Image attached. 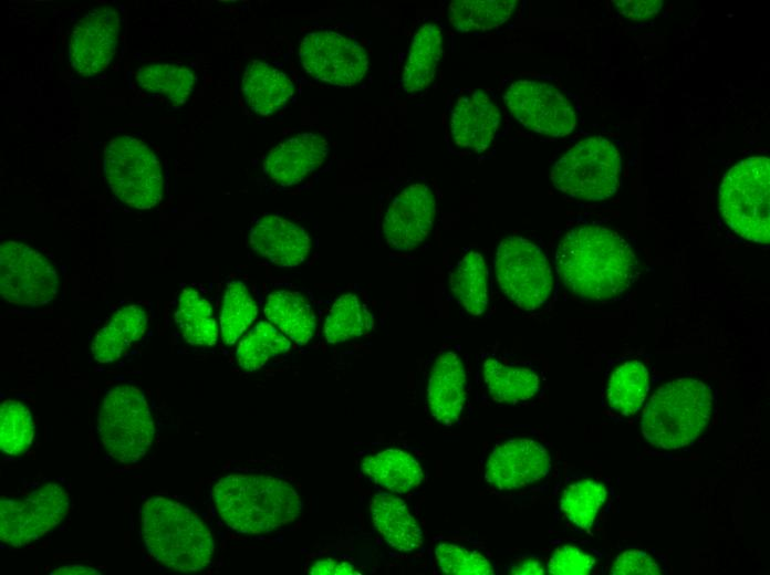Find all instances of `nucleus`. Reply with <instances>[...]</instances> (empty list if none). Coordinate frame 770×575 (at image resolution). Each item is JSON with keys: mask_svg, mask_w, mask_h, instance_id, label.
I'll return each instance as SVG.
<instances>
[{"mask_svg": "<svg viewBox=\"0 0 770 575\" xmlns=\"http://www.w3.org/2000/svg\"><path fill=\"white\" fill-rule=\"evenodd\" d=\"M59 278L54 266L38 250L6 241L0 247V292L4 301L38 306L56 295Z\"/></svg>", "mask_w": 770, "mask_h": 575, "instance_id": "nucleus-10", "label": "nucleus"}, {"mask_svg": "<svg viewBox=\"0 0 770 575\" xmlns=\"http://www.w3.org/2000/svg\"><path fill=\"white\" fill-rule=\"evenodd\" d=\"M617 12L631 20H647L655 17L663 8L662 0H617L612 1Z\"/></svg>", "mask_w": 770, "mask_h": 575, "instance_id": "nucleus-41", "label": "nucleus"}, {"mask_svg": "<svg viewBox=\"0 0 770 575\" xmlns=\"http://www.w3.org/2000/svg\"><path fill=\"white\" fill-rule=\"evenodd\" d=\"M137 82L144 91L180 105L187 101L192 92L196 75L186 66L160 63L139 69Z\"/></svg>", "mask_w": 770, "mask_h": 575, "instance_id": "nucleus-32", "label": "nucleus"}, {"mask_svg": "<svg viewBox=\"0 0 770 575\" xmlns=\"http://www.w3.org/2000/svg\"><path fill=\"white\" fill-rule=\"evenodd\" d=\"M441 52L440 27L436 22L424 23L412 39L402 72V88L407 93L426 88L435 79Z\"/></svg>", "mask_w": 770, "mask_h": 575, "instance_id": "nucleus-25", "label": "nucleus"}, {"mask_svg": "<svg viewBox=\"0 0 770 575\" xmlns=\"http://www.w3.org/2000/svg\"><path fill=\"white\" fill-rule=\"evenodd\" d=\"M97 430L108 454L122 463H135L153 443L155 426L144 394L131 385L106 391L97 417Z\"/></svg>", "mask_w": 770, "mask_h": 575, "instance_id": "nucleus-6", "label": "nucleus"}, {"mask_svg": "<svg viewBox=\"0 0 770 575\" xmlns=\"http://www.w3.org/2000/svg\"><path fill=\"white\" fill-rule=\"evenodd\" d=\"M257 314V304L246 284L241 281L228 282L220 314L222 341L227 345L235 344L256 320Z\"/></svg>", "mask_w": 770, "mask_h": 575, "instance_id": "nucleus-36", "label": "nucleus"}, {"mask_svg": "<svg viewBox=\"0 0 770 575\" xmlns=\"http://www.w3.org/2000/svg\"><path fill=\"white\" fill-rule=\"evenodd\" d=\"M121 17L112 6L91 9L74 25L69 42L72 69L84 76L104 71L112 61L119 36Z\"/></svg>", "mask_w": 770, "mask_h": 575, "instance_id": "nucleus-15", "label": "nucleus"}, {"mask_svg": "<svg viewBox=\"0 0 770 575\" xmlns=\"http://www.w3.org/2000/svg\"><path fill=\"white\" fill-rule=\"evenodd\" d=\"M516 7L514 0H454L447 13L450 24L459 32L488 31L507 22Z\"/></svg>", "mask_w": 770, "mask_h": 575, "instance_id": "nucleus-30", "label": "nucleus"}, {"mask_svg": "<svg viewBox=\"0 0 770 575\" xmlns=\"http://www.w3.org/2000/svg\"><path fill=\"white\" fill-rule=\"evenodd\" d=\"M621 156L604 137H589L566 150L552 166L551 180L562 194L587 201L604 200L620 182Z\"/></svg>", "mask_w": 770, "mask_h": 575, "instance_id": "nucleus-7", "label": "nucleus"}, {"mask_svg": "<svg viewBox=\"0 0 770 575\" xmlns=\"http://www.w3.org/2000/svg\"><path fill=\"white\" fill-rule=\"evenodd\" d=\"M370 512L375 529L388 546L403 553L422 547L423 531L400 498L376 493L371 499Z\"/></svg>", "mask_w": 770, "mask_h": 575, "instance_id": "nucleus-21", "label": "nucleus"}, {"mask_svg": "<svg viewBox=\"0 0 770 575\" xmlns=\"http://www.w3.org/2000/svg\"><path fill=\"white\" fill-rule=\"evenodd\" d=\"M610 573L615 575H658L662 574V569L646 552L629 550L622 552L616 557Z\"/></svg>", "mask_w": 770, "mask_h": 575, "instance_id": "nucleus-40", "label": "nucleus"}, {"mask_svg": "<svg viewBox=\"0 0 770 575\" xmlns=\"http://www.w3.org/2000/svg\"><path fill=\"white\" fill-rule=\"evenodd\" d=\"M70 511V496L58 483H46L22 499H1L0 539L24 546L54 529Z\"/></svg>", "mask_w": 770, "mask_h": 575, "instance_id": "nucleus-11", "label": "nucleus"}, {"mask_svg": "<svg viewBox=\"0 0 770 575\" xmlns=\"http://www.w3.org/2000/svg\"><path fill=\"white\" fill-rule=\"evenodd\" d=\"M554 260L564 285L589 301L620 296L637 273V259L629 243L614 230L592 223L568 230Z\"/></svg>", "mask_w": 770, "mask_h": 575, "instance_id": "nucleus-1", "label": "nucleus"}, {"mask_svg": "<svg viewBox=\"0 0 770 575\" xmlns=\"http://www.w3.org/2000/svg\"><path fill=\"white\" fill-rule=\"evenodd\" d=\"M436 216V198L424 182H414L400 190L391 202L384 220L383 234L394 250L418 247L430 233Z\"/></svg>", "mask_w": 770, "mask_h": 575, "instance_id": "nucleus-17", "label": "nucleus"}, {"mask_svg": "<svg viewBox=\"0 0 770 575\" xmlns=\"http://www.w3.org/2000/svg\"><path fill=\"white\" fill-rule=\"evenodd\" d=\"M212 498L222 521L241 534L272 532L294 521L302 511L296 490L270 475H226L215 484Z\"/></svg>", "mask_w": 770, "mask_h": 575, "instance_id": "nucleus-2", "label": "nucleus"}, {"mask_svg": "<svg viewBox=\"0 0 770 575\" xmlns=\"http://www.w3.org/2000/svg\"><path fill=\"white\" fill-rule=\"evenodd\" d=\"M241 90L247 105L254 113L268 116L287 105L294 93V85L278 67L252 60L244 70Z\"/></svg>", "mask_w": 770, "mask_h": 575, "instance_id": "nucleus-22", "label": "nucleus"}, {"mask_svg": "<svg viewBox=\"0 0 770 575\" xmlns=\"http://www.w3.org/2000/svg\"><path fill=\"white\" fill-rule=\"evenodd\" d=\"M467 377L460 356L446 351L434 360L427 379V406L431 417L444 426L456 424L467 400Z\"/></svg>", "mask_w": 770, "mask_h": 575, "instance_id": "nucleus-20", "label": "nucleus"}, {"mask_svg": "<svg viewBox=\"0 0 770 575\" xmlns=\"http://www.w3.org/2000/svg\"><path fill=\"white\" fill-rule=\"evenodd\" d=\"M501 112L493 95L480 88H464L448 107V137L466 153L486 150L498 135Z\"/></svg>", "mask_w": 770, "mask_h": 575, "instance_id": "nucleus-14", "label": "nucleus"}, {"mask_svg": "<svg viewBox=\"0 0 770 575\" xmlns=\"http://www.w3.org/2000/svg\"><path fill=\"white\" fill-rule=\"evenodd\" d=\"M175 322L191 345L212 346L218 338L217 323L210 303L195 289L180 292L175 311Z\"/></svg>", "mask_w": 770, "mask_h": 575, "instance_id": "nucleus-28", "label": "nucleus"}, {"mask_svg": "<svg viewBox=\"0 0 770 575\" xmlns=\"http://www.w3.org/2000/svg\"><path fill=\"white\" fill-rule=\"evenodd\" d=\"M299 58L304 71L313 79L341 87L357 84L368 70V56L355 40L321 30L303 36Z\"/></svg>", "mask_w": 770, "mask_h": 575, "instance_id": "nucleus-13", "label": "nucleus"}, {"mask_svg": "<svg viewBox=\"0 0 770 575\" xmlns=\"http://www.w3.org/2000/svg\"><path fill=\"white\" fill-rule=\"evenodd\" d=\"M502 98L511 115L524 127L547 136L563 137L576 126V113L555 86L530 79L510 83Z\"/></svg>", "mask_w": 770, "mask_h": 575, "instance_id": "nucleus-12", "label": "nucleus"}, {"mask_svg": "<svg viewBox=\"0 0 770 575\" xmlns=\"http://www.w3.org/2000/svg\"><path fill=\"white\" fill-rule=\"evenodd\" d=\"M493 268L502 292L519 307L533 311L549 300L553 278L542 249L532 241L509 236L498 245Z\"/></svg>", "mask_w": 770, "mask_h": 575, "instance_id": "nucleus-9", "label": "nucleus"}, {"mask_svg": "<svg viewBox=\"0 0 770 575\" xmlns=\"http://www.w3.org/2000/svg\"><path fill=\"white\" fill-rule=\"evenodd\" d=\"M551 469V457L540 442L527 439L498 441L483 467V479L500 491L526 488L542 480Z\"/></svg>", "mask_w": 770, "mask_h": 575, "instance_id": "nucleus-16", "label": "nucleus"}, {"mask_svg": "<svg viewBox=\"0 0 770 575\" xmlns=\"http://www.w3.org/2000/svg\"><path fill=\"white\" fill-rule=\"evenodd\" d=\"M141 520L147 551L165 567L189 573L210 564L214 536L185 505L165 496L149 498L142 506Z\"/></svg>", "mask_w": 770, "mask_h": 575, "instance_id": "nucleus-3", "label": "nucleus"}, {"mask_svg": "<svg viewBox=\"0 0 770 575\" xmlns=\"http://www.w3.org/2000/svg\"><path fill=\"white\" fill-rule=\"evenodd\" d=\"M504 569L508 574L520 575H542L547 573V567H544L543 563L535 558H523L512 562Z\"/></svg>", "mask_w": 770, "mask_h": 575, "instance_id": "nucleus-43", "label": "nucleus"}, {"mask_svg": "<svg viewBox=\"0 0 770 575\" xmlns=\"http://www.w3.org/2000/svg\"><path fill=\"white\" fill-rule=\"evenodd\" d=\"M482 377L490 397L502 404L526 401L532 398L540 387V379L534 370L506 364L495 357L483 362Z\"/></svg>", "mask_w": 770, "mask_h": 575, "instance_id": "nucleus-27", "label": "nucleus"}, {"mask_svg": "<svg viewBox=\"0 0 770 575\" xmlns=\"http://www.w3.org/2000/svg\"><path fill=\"white\" fill-rule=\"evenodd\" d=\"M253 251L279 268L301 264L311 249L305 229L277 215L258 218L249 229Z\"/></svg>", "mask_w": 770, "mask_h": 575, "instance_id": "nucleus-18", "label": "nucleus"}, {"mask_svg": "<svg viewBox=\"0 0 770 575\" xmlns=\"http://www.w3.org/2000/svg\"><path fill=\"white\" fill-rule=\"evenodd\" d=\"M372 327V316L357 295L346 293L339 296L326 317L324 336L336 344L362 336Z\"/></svg>", "mask_w": 770, "mask_h": 575, "instance_id": "nucleus-34", "label": "nucleus"}, {"mask_svg": "<svg viewBox=\"0 0 770 575\" xmlns=\"http://www.w3.org/2000/svg\"><path fill=\"white\" fill-rule=\"evenodd\" d=\"M34 425L30 410L22 402L7 399L0 407V448L9 456L24 453L32 443Z\"/></svg>", "mask_w": 770, "mask_h": 575, "instance_id": "nucleus-37", "label": "nucleus"}, {"mask_svg": "<svg viewBox=\"0 0 770 575\" xmlns=\"http://www.w3.org/2000/svg\"><path fill=\"white\" fill-rule=\"evenodd\" d=\"M488 272L483 257L477 251L467 252L457 263L450 289L458 303L471 315L485 313L488 296Z\"/></svg>", "mask_w": 770, "mask_h": 575, "instance_id": "nucleus-29", "label": "nucleus"}, {"mask_svg": "<svg viewBox=\"0 0 770 575\" xmlns=\"http://www.w3.org/2000/svg\"><path fill=\"white\" fill-rule=\"evenodd\" d=\"M103 167L110 189L124 203L150 209L162 200V166L153 149L142 140L129 135L110 139Z\"/></svg>", "mask_w": 770, "mask_h": 575, "instance_id": "nucleus-8", "label": "nucleus"}, {"mask_svg": "<svg viewBox=\"0 0 770 575\" xmlns=\"http://www.w3.org/2000/svg\"><path fill=\"white\" fill-rule=\"evenodd\" d=\"M711 409V393L701 380L674 379L659 387L647 404L641 421L643 436L658 448L685 447L704 431Z\"/></svg>", "mask_w": 770, "mask_h": 575, "instance_id": "nucleus-4", "label": "nucleus"}, {"mask_svg": "<svg viewBox=\"0 0 770 575\" xmlns=\"http://www.w3.org/2000/svg\"><path fill=\"white\" fill-rule=\"evenodd\" d=\"M595 565L590 554L573 545L558 547L547 563V573L552 575H586Z\"/></svg>", "mask_w": 770, "mask_h": 575, "instance_id": "nucleus-39", "label": "nucleus"}, {"mask_svg": "<svg viewBox=\"0 0 770 575\" xmlns=\"http://www.w3.org/2000/svg\"><path fill=\"white\" fill-rule=\"evenodd\" d=\"M50 574H52V575H54V574H60V575H63V574H70V575H74V574L93 575V574H96V575H100L101 572L97 571L96 568L89 567L85 565H81V564H67V565H63V566L54 568Z\"/></svg>", "mask_w": 770, "mask_h": 575, "instance_id": "nucleus-44", "label": "nucleus"}, {"mask_svg": "<svg viewBox=\"0 0 770 575\" xmlns=\"http://www.w3.org/2000/svg\"><path fill=\"white\" fill-rule=\"evenodd\" d=\"M327 153L329 144L322 135L302 133L270 149L263 161V170L275 184L294 186L318 169Z\"/></svg>", "mask_w": 770, "mask_h": 575, "instance_id": "nucleus-19", "label": "nucleus"}, {"mask_svg": "<svg viewBox=\"0 0 770 575\" xmlns=\"http://www.w3.org/2000/svg\"><path fill=\"white\" fill-rule=\"evenodd\" d=\"M312 575H361V572L345 561L333 558L320 560L309 568Z\"/></svg>", "mask_w": 770, "mask_h": 575, "instance_id": "nucleus-42", "label": "nucleus"}, {"mask_svg": "<svg viewBox=\"0 0 770 575\" xmlns=\"http://www.w3.org/2000/svg\"><path fill=\"white\" fill-rule=\"evenodd\" d=\"M770 160L746 158L731 167L719 188V209L728 227L760 244L770 241Z\"/></svg>", "mask_w": 770, "mask_h": 575, "instance_id": "nucleus-5", "label": "nucleus"}, {"mask_svg": "<svg viewBox=\"0 0 770 575\" xmlns=\"http://www.w3.org/2000/svg\"><path fill=\"white\" fill-rule=\"evenodd\" d=\"M605 498L604 484L592 479L576 480L564 489L560 510L574 526L589 530Z\"/></svg>", "mask_w": 770, "mask_h": 575, "instance_id": "nucleus-35", "label": "nucleus"}, {"mask_svg": "<svg viewBox=\"0 0 770 575\" xmlns=\"http://www.w3.org/2000/svg\"><path fill=\"white\" fill-rule=\"evenodd\" d=\"M649 387L648 372L638 360L618 366L611 375L607 399L612 409L624 416L634 415L643 405Z\"/></svg>", "mask_w": 770, "mask_h": 575, "instance_id": "nucleus-31", "label": "nucleus"}, {"mask_svg": "<svg viewBox=\"0 0 770 575\" xmlns=\"http://www.w3.org/2000/svg\"><path fill=\"white\" fill-rule=\"evenodd\" d=\"M361 470L376 485L398 494L416 489L424 478L419 462L409 453L395 448L365 457L361 462Z\"/></svg>", "mask_w": 770, "mask_h": 575, "instance_id": "nucleus-24", "label": "nucleus"}, {"mask_svg": "<svg viewBox=\"0 0 770 575\" xmlns=\"http://www.w3.org/2000/svg\"><path fill=\"white\" fill-rule=\"evenodd\" d=\"M147 315L139 305L117 310L92 341L93 358L102 364L113 363L137 342L147 326Z\"/></svg>", "mask_w": 770, "mask_h": 575, "instance_id": "nucleus-23", "label": "nucleus"}, {"mask_svg": "<svg viewBox=\"0 0 770 575\" xmlns=\"http://www.w3.org/2000/svg\"><path fill=\"white\" fill-rule=\"evenodd\" d=\"M290 348V341L280 330L269 322H260L240 341L236 356L241 368L253 372Z\"/></svg>", "mask_w": 770, "mask_h": 575, "instance_id": "nucleus-33", "label": "nucleus"}, {"mask_svg": "<svg viewBox=\"0 0 770 575\" xmlns=\"http://www.w3.org/2000/svg\"><path fill=\"white\" fill-rule=\"evenodd\" d=\"M438 569L448 575H492V562L479 550L455 542H439L434 551Z\"/></svg>", "mask_w": 770, "mask_h": 575, "instance_id": "nucleus-38", "label": "nucleus"}, {"mask_svg": "<svg viewBox=\"0 0 770 575\" xmlns=\"http://www.w3.org/2000/svg\"><path fill=\"white\" fill-rule=\"evenodd\" d=\"M264 314L270 323L298 345H305L314 334V312L299 292L281 290L270 293Z\"/></svg>", "mask_w": 770, "mask_h": 575, "instance_id": "nucleus-26", "label": "nucleus"}]
</instances>
